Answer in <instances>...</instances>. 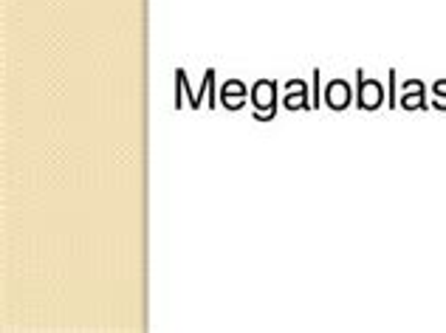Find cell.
I'll return each mask as SVG.
<instances>
[{"label":"cell","mask_w":446,"mask_h":333,"mask_svg":"<svg viewBox=\"0 0 446 333\" xmlns=\"http://www.w3.org/2000/svg\"><path fill=\"white\" fill-rule=\"evenodd\" d=\"M356 105L362 110H376L384 105V88L376 79H367L365 71H356Z\"/></svg>","instance_id":"6da1fadb"},{"label":"cell","mask_w":446,"mask_h":333,"mask_svg":"<svg viewBox=\"0 0 446 333\" xmlns=\"http://www.w3.org/2000/svg\"><path fill=\"white\" fill-rule=\"evenodd\" d=\"M252 105L254 110L265 113V110H277V82L274 79H260L252 88Z\"/></svg>","instance_id":"7a4b0ae2"},{"label":"cell","mask_w":446,"mask_h":333,"mask_svg":"<svg viewBox=\"0 0 446 333\" xmlns=\"http://www.w3.org/2000/svg\"><path fill=\"white\" fill-rule=\"evenodd\" d=\"M353 99V90L345 79H334L328 82V88H325V105H328L331 110H345Z\"/></svg>","instance_id":"3957f363"},{"label":"cell","mask_w":446,"mask_h":333,"mask_svg":"<svg viewBox=\"0 0 446 333\" xmlns=\"http://www.w3.org/2000/svg\"><path fill=\"white\" fill-rule=\"evenodd\" d=\"M243 97H246V85L241 79H229L221 88V105L226 110H241L243 108Z\"/></svg>","instance_id":"277c9868"},{"label":"cell","mask_w":446,"mask_h":333,"mask_svg":"<svg viewBox=\"0 0 446 333\" xmlns=\"http://www.w3.org/2000/svg\"><path fill=\"white\" fill-rule=\"evenodd\" d=\"M401 108L404 110H418V108H427L424 105V85L418 79H409L404 85V99H401Z\"/></svg>","instance_id":"5b68a950"},{"label":"cell","mask_w":446,"mask_h":333,"mask_svg":"<svg viewBox=\"0 0 446 333\" xmlns=\"http://www.w3.org/2000/svg\"><path fill=\"white\" fill-rule=\"evenodd\" d=\"M303 108H311L308 90H294V94H285V110H303Z\"/></svg>","instance_id":"8992f818"},{"label":"cell","mask_w":446,"mask_h":333,"mask_svg":"<svg viewBox=\"0 0 446 333\" xmlns=\"http://www.w3.org/2000/svg\"><path fill=\"white\" fill-rule=\"evenodd\" d=\"M203 79H206V97H210V108H218V90H215V71L210 68L203 74Z\"/></svg>","instance_id":"52a82bcc"},{"label":"cell","mask_w":446,"mask_h":333,"mask_svg":"<svg viewBox=\"0 0 446 333\" xmlns=\"http://www.w3.org/2000/svg\"><path fill=\"white\" fill-rule=\"evenodd\" d=\"M319 68H314V99H311V110H316L319 108Z\"/></svg>","instance_id":"ba28073f"},{"label":"cell","mask_w":446,"mask_h":333,"mask_svg":"<svg viewBox=\"0 0 446 333\" xmlns=\"http://www.w3.org/2000/svg\"><path fill=\"white\" fill-rule=\"evenodd\" d=\"M294 90H308V82H303V79H291V82H285V94H294Z\"/></svg>","instance_id":"9c48e42d"},{"label":"cell","mask_w":446,"mask_h":333,"mask_svg":"<svg viewBox=\"0 0 446 333\" xmlns=\"http://www.w3.org/2000/svg\"><path fill=\"white\" fill-rule=\"evenodd\" d=\"M398 99H396V71H390V108H396Z\"/></svg>","instance_id":"30bf717a"},{"label":"cell","mask_w":446,"mask_h":333,"mask_svg":"<svg viewBox=\"0 0 446 333\" xmlns=\"http://www.w3.org/2000/svg\"><path fill=\"white\" fill-rule=\"evenodd\" d=\"M277 116V110H265V113H260V110H254V119L257 122H272V119Z\"/></svg>","instance_id":"8fae6325"}]
</instances>
